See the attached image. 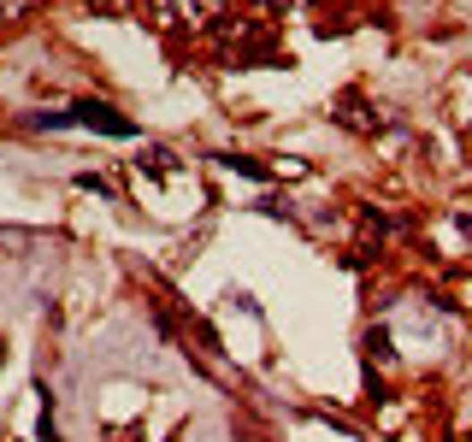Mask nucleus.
Here are the masks:
<instances>
[{
    "label": "nucleus",
    "mask_w": 472,
    "mask_h": 442,
    "mask_svg": "<svg viewBox=\"0 0 472 442\" xmlns=\"http://www.w3.org/2000/svg\"><path fill=\"white\" fill-rule=\"evenodd\" d=\"M72 124L100 130V136H136V124H130V118H118L107 100H77V106H72Z\"/></svg>",
    "instance_id": "obj_1"
},
{
    "label": "nucleus",
    "mask_w": 472,
    "mask_h": 442,
    "mask_svg": "<svg viewBox=\"0 0 472 442\" xmlns=\"http://www.w3.org/2000/svg\"><path fill=\"white\" fill-rule=\"evenodd\" d=\"M330 113H337V124L360 130V136H373V130H378V106L360 95V89H343V95L330 100Z\"/></svg>",
    "instance_id": "obj_2"
},
{
    "label": "nucleus",
    "mask_w": 472,
    "mask_h": 442,
    "mask_svg": "<svg viewBox=\"0 0 472 442\" xmlns=\"http://www.w3.org/2000/svg\"><path fill=\"white\" fill-rule=\"evenodd\" d=\"M225 13H230V0H177V24H189V30H213Z\"/></svg>",
    "instance_id": "obj_3"
},
{
    "label": "nucleus",
    "mask_w": 472,
    "mask_h": 442,
    "mask_svg": "<svg viewBox=\"0 0 472 442\" xmlns=\"http://www.w3.org/2000/svg\"><path fill=\"white\" fill-rule=\"evenodd\" d=\"M47 0H0V30H18L24 18H36Z\"/></svg>",
    "instance_id": "obj_4"
},
{
    "label": "nucleus",
    "mask_w": 472,
    "mask_h": 442,
    "mask_svg": "<svg viewBox=\"0 0 472 442\" xmlns=\"http://www.w3.org/2000/svg\"><path fill=\"white\" fill-rule=\"evenodd\" d=\"M136 6H142V18L154 30H172L177 24V0H136Z\"/></svg>",
    "instance_id": "obj_5"
},
{
    "label": "nucleus",
    "mask_w": 472,
    "mask_h": 442,
    "mask_svg": "<svg viewBox=\"0 0 472 442\" xmlns=\"http://www.w3.org/2000/svg\"><path fill=\"white\" fill-rule=\"evenodd\" d=\"M225 166H230V172H243V177H254V183H266V166H254V159H236V154H225Z\"/></svg>",
    "instance_id": "obj_6"
},
{
    "label": "nucleus",
    "mask_w": 472,
    "mask_h": 442,
    "mask_svg": "<svg viewBox=\"0 0 472 442\" xmlns=\"http://www.w3.org/2000/svg\"><path fill=\"white\" fill-rule=\"evenodd\" d=\"M142 166H148V172H172L177 159H172V154H166V148H148V154H142Z\"/></svg>",
    "instance_id": "obj_7"
},
{
    "label": "nucleus",
    "mask_w": 472,
    "mask_h": 442,
    "mask_svg": "<svg viewBox=\"0 0 472 442\" xmlns=\"http://www.w3.org/2000/svg\"><path fill=\"white\" fill-rule=\"evenodd\" d=\"M366 354L390 360V330H366Z\"/></svg>",
    "instance_id": "obj_8"
},
{
    "label": "nucleus",
    "mask_w": 472,
    "mask_h": 442,
    "mask_svg": "<svg viewBox=\"0 0 472 442\" xmlns=\"http://www.w3.org/2000/svg\"><path fill=\"white\" fill-rule=\"evenodd\" d=\"M77 189H89V195H113V183H107V177H95V172L77 177Z\"/></svg>",
    "instance_id": "obj_9"
},
{
    "label": "nucleus",
    "mask_w": 472,
    "mask_h": 442,
    "mask_svg": "<svg viewBox=\"0 0 472 442\" xmlns=\"http://www.w3.org/2000/svg\"><path fill=\"white\" fill-rule=\"evenodd\" d=\"M30 124H42V130H65V124H72V113H36Z\"/></svg>",
    "instance_id": "obj_10"
},
{
    "label": "nucleus",
    "mask_w": 472,
    "mask_h": 442,
    "mask_svg": "<svg viewBox=\"0 0 472 442\" xmlns=\"http://www.w3.org/2000/svg\"><path fill=\"white\" fill-rule=\"evenodd\" d=\"M266 13H296V6H307V0H260Z\"/></svg>",
    "instance_id": "obj_11"
},
{
    "label": "nucleus",
    "mask_w": 472,
    "mask_h": 442,
    "mask_svg": "<svg viewBox=\"0 0 472 442\" xmlns=\"http://www.w3.org/2000/svg\"><path fill=\"white\" fill-rule=\"evenodd\" d=\"M100 6H107V13H113V6H118V0H100Z\"/></svg>",
    "instance_id": "obj_12"
}]
</instances>
